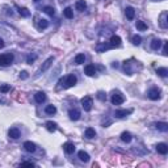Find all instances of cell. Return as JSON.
<instances>
[{
	"instance_id": "9c48e42d",
	"label": "cell",
	"mask_w": 168,
	"mask_h": 168,
	"mask_svg": "<svg viewBox=\"0 0 168 168\" xmlns=\"http://www.w3.org/2000/svg\"><path fill=\"white\" fill-rule=\"evenodd\" d=\"M167 17H168V13L167 11H164L162 15H160V20H159V24L163 29H167L168 28V24H167Z\"/></svg>"
},
{
	"instance_id": "2e32d148",
	"label": "cell",
	"mask_w": 168,
	"mask_h": 168,
	"mask_svg": "<svg viewBox=\"0 0 168 168\" xmlns=\"http://www.w3.org/2000/svg\"><path fill=\"white\" fill-rule=\"evenodd\" d=\"M34 100H36V103H38V104L45 103V100H46V95L44 93V92H37V93L34 95Z\"/></svg>"
},
{
	"instance_id": "4316f807",
	"label": "cell",
	"mask_w": 168,
	"mask_h": 168,
	"mask_svg": "<svg viewBox=\"0 0 168 168\" xmlns=\"http://www.w3.org/2000/svg\"><path fill=\"white\" fill-rule=\"evenodd\" d=\"M45 112H46V114H50V116H53V114L57 113V108H55L54 105H47V107L45 108Z\"/></svg>"
},
{
	"instance_id": "7402d4cb",
	"label": "cell",
	"mask_w": 168,
	"mask_h": 168,
	"mask_svg": "<svg viewBox=\"0 0 168 168\" xmlns=\"http://www.w3.org/2000/svg\"><path fill=\"white\" fill-rule=\"evenodd\" d=\"M162 42L163 41H160L159 38L152 39V41H151V49H152V50H159L160 46H162Z\"/></svg>"
},
{
	"instance_id": "52a82bcc",
	"label": "cell",
	"mask_w": 168,
	"mask_h": 168,
	"mask_svg": "<svg viewBox=\"0 0 168 168\" xmlns=\"http://www.w3.org/2000/svg\"><path fill=\"white\" fill-rule=\"evenodd\" d=\"M147 95H149L150 100H159L160 98V91L158 88H151Z\"/></svg>"
},
{
	"instance_id": "e575fe53",
	"label": "cell",
	"mask_w": 168,
	"mask_h": 168,
	"mask_svg": "<svg viewBox=\"0 0 168 168\" xmlns=\"http://www.w3.org/2000/svg\"><path fill=\"white\" fill-rule=\"evenodd\" d=\"M131 41H133V44L135 46H138V45H141V42H142V38H141V36H134Z\"/></svg>"
},
{
	"instance_id": "7c38bea8",
	"label": "cell",
	"mask_w": 168,
	"mask_h": 168,
	"mask_svg": "<svg viewBox=\"0 0 168 168\" xmlns=\"http://www.w3.org/2000/svg\"><path fill=\"white\" fill-rule=\"evenodd\" d=\"M24 149H25V151H28V152H36L37 147H36V144L30 142V141H26L24 143Z\"/></svg>"
},
{
	"instance_id": "ffe728a7",
	"label": "cell",
	"mask_w": 168,
	"mask_h": 168,
	"mask_svg": "<svg viewBox=\"0 0 168 168\" xmlns=\"http://www.w3.org/2000/svg\"><path fill=\"white\" fill-rule=\"evenodd\" d=\"M53 62H54V58H53V57L47 58V59H46V61H45V63L42 64V67H41V70H39V71H41V72H45V71L47 70V68L51 66V63H53Z\"/></svg>"
},
{
	"instance_id": "ab89813d",
	"label": "cell",
	"mask_w": 168,
	"mask_h": 168,
	"mask_svg": "<svg viewBox=\"0 0 168 168\" xmlns=\"http://www.w3.org/2000/svg\"><path fill=\"white\" fill-rule=\"evenodd\" d=\"M97 97L100 98V100H105V96H104V93L103 92H98V95H97Z\"/></svg>"
},
{
	"instance_id": "9a60e30c",
	"label": "cell",
	"mask_w": 168,
	"mask_h": 168,
	"mask_svg": "<svg viewBox=\"0 0 168 168\" xmlns=\"http://www.w3.org/2000/svg\"><path fill=\"white\" fill-rule=\"evenodd\" d=\"M75 8H76V11L79 12H83L85 8H87V3H85V0H78L76 3H75Z\"/></svg>"
},
{
	"instance_id": "f546056e",
	"label": "cell",
	"mask_w": 168,
	"mask_h": 168,
	"mask_svg": "<svg viewBox=\"0 0 168 168\" xmlns=\"http://www.w3.org/2000/svg\"><path fill=\"white\" fill-rule=\"evenodd\" d=\"M19 9V13L22 16V17H29L30 16V12L28 11V8H21V7H17Z\"/></svg>"
},
{
	"instance_id": "e0dca14e",
	"label": "cell",
	"mask_w": 168,
	"mask_h": 168,
	"mask_svg": "<svg viewBox=\"0 0 168 168\" xmlns=\"http://www.w3.org/2000/svg\"><path fill=\"white\" fill-rule=\"evenodd\" d=\"M63 150H64V152L66 154H72L75 151V146H74V143H71V142H66L63 144Z\"/></svg>"
},
{
	"instance_id": "f35d334b",
	"label": "cell",
	"mask_w": 168,
	"mask_h": 168,
	"mask_svg": "<svg viewBox=\"0 0 168 168\" xmlns=\"http://www.w3.org/2000/svg\"><path fill=\"white\" fill-rule=\"evenodd\" d=\"M168 44H167V41H164V46H163V54L164 55H167L168 54Z\"/></svg>"
},
{
	"instance_id": "cb8c5ba5",
	"label": "cell",
	"mask_w": 168,
	"mask_h": 168,
	"mask_svg": "<svg viewBox=\"0 0 168 168\" xmlns=\"http://www.w3.org/2000/svg\"><path fill=\"white\" fill-rule=\"evenodd\" d=\"M121 139L126 143H130L131 139H133V137H131V134L129 133V131H124V133L121 134Z\"/></svg>"
},
{
	"instance_id": "603a6c76",
	"label": "cell",
	"mask_w": 168,
	"mask_h": 168,
	"mask_svg": "<svg viewBox=\"0 0 168 168\" xmlns=\"http://www.w3.org/2000/svg\"><path fill=\"white\" fill-rule=\"evenodd\" d=\"M78 156H79V159H80L81 162H84V163L90 162V155H88L85 151H79V152H78Z\"/></svg>"
},
{
	"instance_id": "5bb4252c",
	"label": "cell",
	"mask_w": 168,
	"mask_h": 168,
	"mask_svg": "<svg viewBox=\"0 0 168 168\" xmlns=\"http://www.w3.org/2000/svg\"><path fill=\"white\" fill-rule=\"evenodd\" d=\"M156 151L159 154H162V155H166L168 152V146L166 143H158L156 144Z\"/></svg>"
},
{
	"instance_id": "30bf717a",
	"label": "cell",
	"mask_w": 168,
	"mask_h": 168,
	"mask_svg": "<svg viewBox=\"0 0 168 168\" xmlns=\"http://www.w3.org/2000/svg\"><path fill=\"white\" fill-rule=\"evenodd\" d=\"M109 47H110V46L108 44H105V42H98V44L95 46V49H96L97 53H105Z\"/></svg>"
},
{
	"instance_id": "74e56055",
	"label": "cell",
	"mask_w": 168,
	"mask_h": 168,
	"mask_svg": "<svg viewBox=\"0 0 168 168\" xmlns=\"http://www.w3.org/2000/svg\"><path fill=\"white\" fill-rule=\"evenodd\" d=\"M28 76H29V75H28V72H26V71H21V72H20V79H28Z\"/></svg>"
},
{
	"instance_id": "b9f144b4",
	"label": "cell",
	"mask_w": 168,
	"mask_h": 168,
	"mask_svg": "<svg viewBox=\"0 0 168 168\" xmlns=\"http://www.w3.org/2000/svg\"><path fill=\"white\" fill-rule=\"evenodd\" d=\"M151 1H162V0H151Z\"/></svg>"
},
{
	"instance_id": "d6a6232c",
	"label": "cell",
	"mask_w": 168,
	"mask_h": 168,
	"mask_svg": "<svg viewBox=\"0 0 168 168\" xmlns=\"http://www.w3.org/2000/svg\"><path fill=\"white\" fill-rule=\"evenodd\" d=\"M44 12L46 13V15H49V16H54L55 15V9L53 8V7H45Z\"/></svg>"
},
{
	"instance_id": "44dd1931",
	"label": "cell",
	"mask_w": 168,
	"mask_h": 168,
	"mask_svg": "<svg viewBox=\"0 0 168 168\" xmlns=\"http://www.w3.org/2000/svg\"><path fill=\"white\" fill-rule=\"evenodd\" d=\"M155 127L159 131H162V133H166V131H168V124L167 122H156L155 124Z\"/></svg>"
},
{
	"instance_id": "83f0119b",
	"label": "cell",
	"mask_w": 168,
	"mask_h": 168,
	"mask_svg": "<svg viewBox=\"0 0 168 168\" xmlns=\"http://www.w3.org/2000/svg\"><path fill=\"white\" fill-rule=\"evenodd\" d=\"M63 15H64V17H67V19H72V17H74V12H72V8H71V7H67V8H64Z\"/></svg>"
},
{
	"instance_id": "277c9868",
	"label": "cell",
	"mask_w": 168,
	"mask_h": 168,
	"mask_svg": "<svg viewBox=\"0 0 168 168\" xmlns=\"http://www.w3.org/2000/svg\"><path fill=\"white\" fill-rule=\"evenodd\" d=\"M92 105H93V100H92V97L85 96V97L81 98V107H83V109L85 112H91Z\"/></svg>"
},
{
	"instance_id": "1f68e13d",
	"label": "cell",
	"mask_w": 168,
	"mask_h": 168,
	"mask_svg": "<svg viewBox=\"0 0 168 168\" xmlns=\"http://www.w3.org/2000/svg\"><path fill=\"white\" fill-rule=\"evenodd\" d=\"M137 29L138 30H141V32H143V30H147V25L144 24L143 21H137Z\"/></svg>"
},
{
	"instance_id": "8d00e7d4",
	"label": "cell",
	"mask_w": 168,
	"mask_h": 168,
	"mask_svg": "<svg viewBox=\"0 0 168 168\" xmlns=\"http://www.w3.org/2000/svg\"><path fill=\"white\" fill-rule=\"evenodd\" d=\"M21 166H22V167H34L36 164H34V163H32V162H22V163H21Z\"/></svg>"
},
{
	"instance_id": "5b68a950",
	"label": "cell",
	"mask_w": 168,
	"mask_h": 168,
	"mask_svg": "<svg viewBox=\"0 0 168 168\" xmlns=\"http://www.w3.org/2000/svg\"><path fill=\"white\" fill-rule=\"evenodd\" d=\"M131 113H133V109H118V110L114 112V116H116L117 118H125Z\"/></svg>"
},
{
	"instance_id": "8992f818",
	"label": "cell",
	"mask_w": 168,
	"mask_h": 168,
	"mask_svg": "<svg viewBox=\"0 0 168 168\" xmlns=\"http://www.w3.org/2000/svg\"><path fill=\"white\" fill-rule=\"evenodd\" d=\"M110 44H109V46H110V47H120V46H121V42H122V41H121V37H120V36H116V34H114V36H112V37H110Z\"/></svg>"
},
{
	"instance_id": "8fae6325",
	"label": "cell",
	"mask_w": 168,
	"mask_h": 168,
	"mask_svg": "<svg viewBox=\"0 0 168 168\" xmlns=\"http://www.w3.org/2000/svg\"><path fill=\"white\" fill-rule=\"evenodd\" d=\"M8 135L12 138V139H19L20 135H21V133H20V130L17 127H12V129H9L8 131Z\"/></svg>"
},
{
	"instance_id": "7a4b0ae2",
	"label": "cell",
	"mask_w": 168,
	"mask_h": 168,
	"mask_svg": "<svg viewBox=\"0 0 168 168\" xmlns=\"http://www.w3.org/2000/svg\"><path fill=\"white\" fill-rule=\"evenodd\" d=\"M13 62V54H1L0 55V66H3V67H7V66L12 64Z\"/></svg>"
},
{
	"instance_id": "4dcf8cb0",
	"label": "cell",
	"mask_w": 168,
	"mask_h": 168,
	"mask_svg": "<svg viewBox=\"0 0 168 168\" xmlns=\"http://www.w3.org/2000/svg\"><path fill=\"white\" fill-rule=\"evenodd\" d=\"M156 74L159 75V76H162V78H166L168 75V70L166 67H160V68H158L156 70Z\"/></svg>"
},
{
	"instance_id": "4fadbf2b",
	"label": "cell",
	"mask_w": 168,
	"mask_h": 168,
	"mask_svg": "<svg viewBox=\"0 0 168 168\" xmlns=\"http://www.w3.org/2000/svg\"><path fill=\"white\" fill-rule=\"evenodd\" d=\"M84 72L88 75V76H93V75L96 74V67H95L93 64H87L84 67Z\"/></svg>"
},
{
	"instance_id": "7bdbcfd3",
	"label": "cell",
	"mask_w": 168,
	"mask_h": 168,
	"mask_svg": "<svg viewBox=\"0 0 168 168\" xmlns=\"http://www.w3.org/2000/svg\"><path fill=\"white\" fill-rule=\"evenodd\" d=\"M34 1H36V3H37V1H39V0H34Z\"/></svg>"
},
{
	"instance_id": "ac0fdd59",
	"label": "cell",
	"mask_w": 168,
	"mask_h": 168,
	"mask_svg": "<svg viewBox=\"0 0 168 168\" xmlns=\"http://www.w3.org/2000/svg\"><path fill=\"white\" fill-rule=\"evenodd\" d=\"M68 116H70V118L72 121H78L79 118H80V112H79L78 109H71L70 112H68Z\"/></svg>"
},
{
	"instance_id": "ba28073f",
	"label": "cell",
	"mask_w": 168,
	"mask_h": 168,
	"mask_svg": "<svg viewBox=\"0 0 168 168\" xmlns=\"http://www.w3.org/2000/svg\"><path fill=\"white\" fill-rule=\"evenodd\" d=\"M125 15H126V19L127 20H134V16H135V9L133 7H126L125 8Z\"/></svg>"
},
{
	"instance_id": "f1b7e54d",
	"label": "cell",
	"mask_w": 168,
	"mask_h": 168,
	"mask_svg": "<svg viewBox=\"0 0 168 168\" xmlns=\"http://www.w3.org/2000/svg\"><path fill=\"white\" fill-rule=\"evenodd\" d=\"M85 61V55L84 54H78L75 57V64H83Z\"/></svg>"
},
{
	"instance_id": "d4e9b609",
	"label": "cell",
	"mask_w": 168,
	"mask_h": 168,
	"mask_svg": "<svg viewBox=\"0 0 168 168\" xmlns=\"http://www.w3.org/2000/svg\"><path fill=\"white\" fill-rule=\"evenodd\" d=\"M45 126H46V129L50 131V133H53V131L57 130V124L53 122V121H47V122L45 124Z\"/></svg>"
},
{
	"instance_id": "d590c367",
	"label": "cell",
	"mask_w": 168,
	"mask_h": 168,
	"mask_svg": "<svg viewBox=\"0 0 168 168\" xmlns=\"http://www.w3.org/2000/svg\"><path fill=\"white\" fill-rule=\"evenodd\" d=\"M9 90H11V85H8V84H3L0 87V92H3V93H7Z\"/></svg>"
},
{
	"instance_id": "6da1fadb",
	"label": "cell",
	"mask_w": 168,
	"mask_h": 168,
	"mask_svg": "<svg viewBox=\"0 0 168 168\" xmlns=\"http://www.w3.org/2000/svg\"><path fill=\"white\" fill-rule=\"evenodd\" d=\"M110 101H112V104L113 105H121L125 101V97H124V95L121 93L120 91H116L113 95H112Z\"/></svg>"
},
{
	"instance_id": "484cf974",
	"label": "cell",
	"mask_w": 168,
	"mask_h": 168,
	"mask_svg": "<svg viewBox=\"0 0 168 168\" xmlns=\"http://www.w3.org/2000/svg\"><path fill=\"white\" fill-rule=\"evenodd\" d=\"M37 26H38V29H46L49 26V21L47 20H45V19H41V20H38V22H37Z\"/></svg>"
},
{
	"instance_id": "3957f363",
	"label": "cell",
	"mask_w": 168,
	"mask_h": 168,
	"mask_svg": "<svg viewBox=\"0 0 168 168\" xmlns=\"http://www.w3.org/2000/svg\"><path fill=\"white\" fill-rule=\"evenodd\" d=\"M62 81L64 83V88H71V87H74V85L76 84L78 79H76V76H75L74 74H72V75H68L66 79H62Z\"/></svg>"
},
{
	"instance_id": "836d02e7",
	"label": "cell",
	"mask_w": 168,
	"mask_h": 168,
	"mask_svg": "<svg viewBox=\"0 0 168 168\" xmlns=\"http://www.w3.org/2000/svg\"><path fill=\"white\" fill-rule=\"evenodd\" d=\"M36 59H37V55H36V54H30V55H28V58H26V63H28V64H32L33 62L36 61Z\"/></svg>"
},
{
	"instance_id": "60d3db41",
	"label": "cell",
	"mask_w": 168,
	"mask_h": 168,
	"mask_svg": "<svg viewBox=\"0 0 168 168\" xmlns=\"http://www.w3.org/2000/svg\"><path fill=\"white\" fill-rule=\"evenodd\" d=\"M4 45H5V44H4V41H3V39L0 38V49H3V47H4Z\"/></svg>"
},
{
	"instance_id": "d6986e66",
	"label": "cell",
	"mask_w": 168,
	"mask_h": 168,
	"mask_svg": "<svg viewBox=\"0 0 168 168\" xmlns=\"http://www.w3.org/2000/svg\"><path fill=\"white\" fill-rule=\"evenodd\" d=\"M84 135H85V138H88V139H92V138L96 137V130L92 129V127H87V129H85Z\"/></svg>"
}]
</instances>
